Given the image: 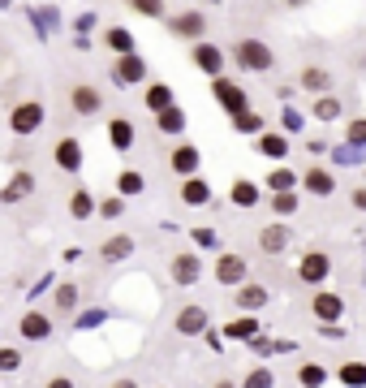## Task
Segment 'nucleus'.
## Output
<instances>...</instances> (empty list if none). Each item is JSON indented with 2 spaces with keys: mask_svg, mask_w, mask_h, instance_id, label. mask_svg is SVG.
Masks as SVG:
<instances>
[{
  "mask_svg": "<svg viewBox=\"0 0 366 388\" xmlns=\"http://www.w3.org/2000/svg\"><path fill=\"white\" fill-rule=\"evenodd\" d=\"M69 108L78 112V117H100V108H104V95H100V87L78 83V87L69 91Z\"/></svg>",
  "mask_w": 366,
  "mask_h": 388,
  "instance_id": "nucleus-15",
  "label": "nucleus"
},
{
  "mask_svg": "<svg viewBox=\"0 0 366 388\" xmlns=\"http://www.w3.org/2000/svg\"><path fill=\"white\" fill-rule=\"evenodd\" d=\"M100 216H104V220H121V216H125V199H121V194H108V199H100Z\"/></svg>",
  "mask_w": 366,
  "mask_h": 388,
  "instance_id": "nucleus-43",
  "label": "nucleus"
},
{
  "mask_svg": "<svg viewBox=\"0 0 366 388\" xmlns=\"http://www.w3.org/2000/svg\"><path fill=\"white\" fill-rule=\"evenodd\" d=\"M336 380L345 384V388H366V363H341L336 367Z\"/></svg>",
  "mask_w": 366,
  "mask_h": 388,
  "instance_id": "nucleus-36",
  "label": "nucleus"
},
{
  "mask_svg": "<svg viewBox=\"0 0 366 388\" xmlns=\"http://www.w3.org/2000/svg\"><path fill=\"white\" fill-rule=\"evenodd\" d=\"M181 336H207L211 332V311L207 306H198V302H190V306H181L177 311V323H172Z\"/></svg>",
  "mask_w": 366,
  "mask_h": 388,
  "instance_id": "nucleus-10",
  "label": "nucleus"
},
{
  "mask_svg": "<svg viewBox=\"0 0 366 388\" xmlns=\"http://www.w3.org/2000/svg\"><path fill=\"white\" fill-rule=\"evenodd\" d=\"M18 367H22V354L13 349V345H5V349H0V371H5V376H13Z\"/></svg>",
  "mask_w": 366,
  "mask_h": 388,
  "instance_id": "nucleus-45",
  "label": "nucleus"
},
{
  "mask_svg": "<svg viewBox=\"0 0 366 388\" xmlns=\"http://www.w3.org/2000/svg\"><path fill=\"white\" fill-rule=\"evenodd\" d=\"M190 241H194V250H216V255H225V250H220V233L211 229V224H194V229H190Z\"/></svg>",
  "mask_w": 366,
  "mask_h": 388,
  "instance_id": "nucleus-35",
  "label": "nucleus"
},
{
  "mask_svg": "<svg viewBox=\"0 0 366 388\" xmlns=\"http://www.w3.org/2000/svg\"><path fill=\"white\" fill-rule=\"evenodd\" d=\"M134 250H138V237L134 233H113V237L100 241V259H104V263H125Z\"/></svg>",
  "mask_w": 366,
  "mask_h": 388,
  "instance_id": "nucleus-17",
  "label": "nucleus"
},
{
  "mask_svg": "<svg viewBox=\"0 0 366 388\" xmlns=\"http://www.w3.org/2000/svg\"><path fill=\"white\" fill-rule=\"evenodd\" d=\"M229 203L242 207V212H246V207H259V186L246 182V177H237V182L229 186Z\"/></svg>",
  "mask_w": 366,
  "mask_h": 388,
  "instance_id": "nucleus-27",
  "label": "nucleus"
},
{
  "mask_svg": "<svg viewBox=\"0 0 366 388\" xmlns=\"http://www.w3.org/2000/svg\"><path fill=\"white\" fill-rule=\"evenodd\" d=\"M211 95H216V104L225 108L233 121H237V117H246V112H254V108H250L246 87H242V83H233V78H220V83H211Z\"/></svg>",
  "mask_w": 366,
  "mask_h": 388,
  "instance_id": "nucleus-6",
  "label": "nucleus"
},
{
  "mask_svg": "<svg viewBox=\"0 0 366 388\" xmlns=\"http://www.w3.org/2000/svg\"><path fill=\"white\" fill-rule=\"evenodd\" d=\"M142 190H147V177H142L138 169H121L117 173V194L121 199H138Z\"/></svg>",
  "mask_w": 366,
  "mask_h": 388,
  "instance_id": "nucleus-29",
  "label": "nucleus"
},
{
  "mask_svg": "<svg viewBox=\"0 0 366 388\" xmlns=\"http://www.w3.org/2000/svg\"><path fill=\"white\" fill-rule=\"evenodd\" d=\"M242 388H276V371L267 367V363H259V367H250L246 376H242Z\"/></svg>",
  "mask_w": 366,
  "mask_h": 388,
  "instance_id": "nucleus-38",
  "label": "nucleus"
},
{
  "mask_svg": "<svg viewBox=\"0 0 366 388\" xmlns=\"http://www.w3.org/2000/svg\"><path fill=\"white\" fill-rule=\"evenodd\" d=\"M142 104H147L155 117H164L168 108H177V95H172V87L168 83H151L147 87V95H142Z\"/></svg>",
  "mask_w": 366,
  "mask_h": 388,
  "instance_id": "nucleus-24",
  "label": "nucleus"
},
{
  "mask_svg": "<svg viewBox=\"0 0 366 388\" xmlns=\"http://www.w3.org/2000/svg\"><path fill=\"white\" fill-rule=\"evenodd\" d=\"M203 272H207V263H203V255H198V250H181V255H172V263H168L172 285H181V289L198 285V281H203Z\"/></svg>",
  "mask_w": 366,
  "mask_h": 388,
  "instance_id": "nucleus-7",
  "label": "nucleus"
},
{
  "mask_svg": "<svg viewBox=\"0 0 366 388\" xmlns=\"http://www.w3.org/2000/svg\"><path fill=\"white\" fill-rule=\"evenodd\" d=\"M168 35L172 39H185L190 47L194 43H207V13L203 9H181L168 18Z\"/></svg>",
  "mask_w": 366,
  "mask_h": 388,
  "instance_id": "nucleus-4",
  "label": "nucleus"
},
{
  "mask_svg": "<svg viewBox=\"0 0 366 388\" xmlns=\"http://www.w3.org/2000/svg\"><path fill=\"white\" fill-rule=\"evenodd\" d=\"M250 349L254 354H259V358H272V354H289L293 349V341H280V336H254V341H250Z\"/></svg>",
  "mask_w": 366,
  "mask_h": 388,
  "instance_id": "nucleus-34",
  "label": "nucleus"
},
{
  "mask_svg": "<svg viewBox=\"0 0 366 388\" xmlns=\"http://www.w3.org/2000/svg\"><path fill=\"white\" fill-rule=\"evenodd\" d=\"M168 169L181 177V182H190V177H198V169H203V151L194 147V142H181V147H172V155H168Z\"/></svg>",
  "mask_w": 366,
  "mask_h": 388,
  "instance_id": "nucleus-11",
  "label": "nucleus"
},
{
  "mask_svg": "<svg viewBox=\"0 0 366 388\" xmlns=\"http://www.w3.org/2000/svg\"><path fill=\"white\" fill-rule=\"evenodd\" d=\"M52 160H56V169H65V173H82V164H87L82 142H78L73 134H65V138L52 147Z\"/></svg>",
  "mask_w": 366,
  "mask_h": 388,
  "instance_id": "nucleus-16",
  "label": "nucleus"
},
{
  "mask_svg": "<svg viewBox=\"0 0 366 388\" xmlns=\"http://www.w3.org/2000/svg\"><path fill=\"white\" fill-rule=\"evenodd\" d=\"M113 388H138V384H134V380H117Z\"/></svg>",
  "mask_w": 366,
  "mask_h": 388,
  "instance_id": "nucleus-50",
  "label": "nucleus"
},
{
  "mask_svg": "<svg viewBox=\"0 0 366 388\" xmlns=\"http://www.w3.org/2000/svg\"><path fill=\"white\" fill-rule=\"evenodd\" d=\"M47 121V108L43 100H18L9 108V134H18V138H30V134H39Z\"/></svg>",
  "mask_w": 366,
  "mask_h": 388,
  "instance_id": "nucleus-2",
  "label": "nucleus"
},
{
  "mask_svg": "<svg viewBox=\"0 0 366 388\" xmlns=\"http://www.w3.org/2000/svg\"><path fill=\"white\" fill-rule=\"evenodd\" d=\"M345 138H349V147H366V117L349 121V125H345Z\"/></svg>",
  "mask_w": 366,
  "mask_h": 388,
  "instance_id": "nucleus-44",
  "label": "nucleus"
},
{
  "mask_svg": "<svg viewBox=\"0 0 366 388\" xmlns=\"http://www.w3.org/2000/svg\"><path fill=\"white\" fill-rule=\"evenodd\" d=\"M134 138H138L134 121H125V117H113V121H108V142H113V151H130Z\"/></svg>",
  "mask_w": 366,
  "mask_h": 388,
  "instance_id": "nucleus-25",
  "label": "nucleus"
},
{
  "mask_svg": "<svg viewBox=\"0 0 366 388\" xmlns=\"http://www.w3.org/2000/svg\"><path fill=\"white\" fill-rule=\"evenodd\" d=\"M69 216H73V220H91V216H100V203H95V194H91V190H73V194H69Z\"/></svg>",
  "mask_w": 366,
  "mask_h": 388,
  "instance_id": "nucleus-28",
  "label": "nucleus"
},
{
  "mask_svg": "<svg viewBox=\"0 0 366 388\" xmlns=\"http://www.w3.org/2000/svg\"><path fill=\"white\" fill-rule=\"evenodd\" d=\"M30 22H39V26H43V35H52V30L60 26V9L39 5V9H30Z\"/></svg>",
  "mask_w": 366,
  "mask_h": 388,
  "instance_id": "nucleus-39",
  "label": "nucleus"
},
{
  "mask_svg": "<svg viewBox=\"0 0 366 388\" xmlns=\"http://www.w3.org/2000/svg\"><path fill=\"white\" fill-rule=\"evenodd\" d=\"M211 388H242V384H237V380H229V376H225V380H216Z\"/></svg>",
  "mask_w": 366,
  "mask_h": 388,
  "instance_id": "nucleus-49",
  "label": "nucleus"
},
{
  "mask_svg": "<svg viewBox=\"0 0 366 388\" xmlns=\"http://www.w3.org/2000/svg\"><path fill=\"white\" fill-rule=\"evenodd\" d=\"M293 246V233L289 229H284V220H272V224H263V229H259V250L263 255H284V250H289Z\"/></svg>",
  "mask_w": 366,
  "mask_h": 388,
  "instance_id": "nucleus-12",
  "label": "nucleus"
},
{
  "mask_svg": "<svg viewBox=\"0 0 366 388\" xmlns=\"http://www.w3.org/2000/svg\"><path fill=\"white\" fill-rule=\"evenodd\" d=\"M104 47L121 61V56H134L138 52V39H134L130 26H104Z\"/></svg>",
  "mask_w": 366,
  "mask_h": 388,
  "instance_id": "nucleus-18",
  "label": "nucleus"
},
{
  "mask_svg": "<svg viewBox=\"0 0 366 388\" xmlns=\"http://www.w3.org/2000/svg\"><path fill=\"white\" fill-rule=\"evenodd\" d=\"M113 78H117V87H138V83H147V56L134 52V56H121L113 65Z\"/></svg>",
  "mask_w": 366,
  "mask_h": 388,
  "instance_id": "nucleus-14",
  "label": "nucleus"
},
{
  "mask_svg": "<svg viewBox=\"0 0 366 388\" xmlns=\"http://www.w3.org/2000/svg\"><path fill=\"white\" fill-rule=\"evenodd\" d=\"M263 186H267V194H293V190H297V177H293L289 169H272Z\"/></svg>",
  "mask_w": 366,
  "mask_h": 388,
  "instance_id": "nucleus-37",
  "label": "nucleus"
},
{
  "mask_svg": "<svg viewBox=\"0 0 366 388\" xmlns=\"http://www.w3.org/2000/svg\"><path fill=\"white\" fill-rule=\"evenodd\" d=\"M267 207H272V216H280V220H289V216H297V207H301V199H297V190H293V194H267Z\"/></svg>",
  "mask_w": 366,
  "mask_h": 388,
  "instance_id": "nucleus-33",
  "label": "nucleus"
},
{
  "mask_svg": "<svg viewBox=\"0 0 366 388\" xmlns=\"http://www.w3.org/2000/svg\"><path fill=\"white\" fill-rule=\"evenodd\" d=\"M229 56L233 65H242L246 74H267L276 65V52H272V43H263V39H237L229 47Z\"/></svg>",
  "mask_w": 366,
  "mask_h": 388,
  "instance_id": "nucleus-1",
  "label": "nucleus"
},
{
  "mask_svg": "<svg viewBox=\"0 0 366 388\" xmlns=\"http://www.w3.org/2000/svg\"><path fill=\"white\" fill-rule=\"evenodd\" d=\"M341 112H345V100H336V95H323V100H310V117L314 121H336L341 117Z\"/></svg>",
  "mask_w": 366,
  "mask_h": 388,
  "instance_id": "nucleus-31",
  "label": "nucleus"
},
{
  "mask_svg": "<svg viewBox=\"0 0 366 388\" xmlns=\"http://www.w3.org/2000/svg\"><path fill=\"white\" fill-rule=\"evenodd\" d=\"M181 203L185 207H211L216 203L211 182H207V177H190V182H181Z\"/></svg>",
  "mask_w": 366,
  "mask_h": 388,
  "instance_id": "nucleus-23",
  "label": "nucleus"
},
{
  "mask_svg": "<svg viewBox=\"0 0 366 388\" xmlns=\"http://www.w3.org/2000/svg\"><path fill=\"white\" fill-rule=\"evenodd\" d=\"M225 61H229V52H225L220 43H211V39L190 47V65H194L198 74H207L211 83H220V78H225Z\"/></svg>",
  "mask_w": 366,
  "mask_h": 388,
  "instance_id": "nucleus-5",
  "label": "nucleus"
},
{
  "mask_svg": "<svg viewBox=\"0 0 366 388\" xmlns=\"http://www.w3.org/2000/svg\"><path fill=\"white\" fill-rule=\"evenodd\" d=\"M78 302H82L78 285H60V289H56V306H60L65 315H73V311H78Z\"/></svg>",
  "mask_w": 366,
  "mask_h": 388,
  "instance_id": "nucleus-41",
  "label": "nucleus"
},
{
  "mask_svg": "<svg viewBox=\"0 0 366 388\" xmlns=\"http://www.w3.org/2000/svg\"><path fill=\"white\" fill-rule=\"evenodd\" d=\"M259 155H267V160H276V164H280V160L289 155V138H284V134H272V129H267V134L259 138Z\"/></svg>",
  "mask_w": 366,
  "mask_h": 388,
  "instance_id": "nucleus-32",
  "label": "nucleus"
},
{
  "mask_svg": "<svg viewBox=\"0 0 366 388\" xmlns=\"http://www.w3.org/2000/svg\"><path fill=\"white\" fill-rule=\"evenodd\" d=\"M328 380H332V376H328V367H323V363H314V358H306V363L297 367V384H301V388H323Z\"/></svg>",
  "mask_w": 366,
  "mask_h": 388,
  "instance_id": "nucleus-30",
  "label": "nucleus"
},
{
  "mask_svg": "<svg viewBox=\"0 0 366 388\" xmlns=\"http://www.w3.org/2000/svg\"><path fill=\"white\" fill-rule=\"evenodd\" d=\"M43 388H73V380H69V376H52V380H47Z\"/></svg>",
  "mask_w": 366,
  "mask_h": 388,
  "instance_id": "nucleus-48",
  "label": "nucleus"
},
{
  "mask_svg": "<svg viewBox=\"0 0 366 388\" xmlns=\"http://www.w3.org/2000/svg\"><path fill=\"white\" fill-rule=\"evenodd\" d=\"M30 194H35V173L30 169H13V177L5 186H0V203H22V199H30Z\"/></svg>",
  "mask_w": 366,
  "mask_h": 388,
  "instance_id": "nucleus-13",
  "label": "nucleus"
},
{
  "mask_svg": "<svg viewBox=\"0 0 366 388\" xmlns=\"http://www.w3.org/2000/svg\"><path fill=\"white\" fill-rule=\"evenodd\" d=\"M211 277H216V285H225V289H233V294H237L242 285H250V263H246V255H237V250L216 255Z\"/></svg>",
  "mask_w": 366,
  "mask_h": 388,
  "instance_id": "nucleus-3",
  "label": "nucleus"
},
{
  "mask_svg": "<svg viewBox=\"0 0 366 388\" xmlns=\"http://www.w3.org/2000/svg\"><path fill=\"white\" fill-rule=\"evenodd\" d=\"M225 336H229V341H254V336H259V319H254V315H237V319H229L225 323Z\"/></svg>",
  "mask_w": 366,
  "mask_h": 388,
  "instance_id": "nucleus-26",
  "label": "nucleus"
},
{
  "mask_svg": "<svg viewBox=\"0 0 366 388\" xmlns=\"http://www.w3.org/2000/svg\"><path fill=\"white\" fill-rule=\"evenodd\" d=\"M349 199H354V212H366V186H358Z\"/></svg>",
  "mask_w": 366,
  "mask_h": 388,
  "instance_id": "nucleus-47",
  "label": "nucleus"
},
{
  "mask_svg": "<svg viewBox=\"0 0 366 388\" xmlns=\"http://www.w3.org/2000/svg\"><path fill=\"white\" fill-rule=\"evenodd\" d=\"M18 336H22V341H47V336H52V319L30 306V311L18 319Z\"/></svg>",
  "mask_w": 366,
  "mask_h": 388,
  "instance_id": "nucleus-20",
  "label": "nucleus"
},
{
  "mask_svg": "<svg viewBox=\"0 0 366 388\" xmlns=\"http://www.w3.org/2000/svg\"><path fill=\"white\" fill-rule=\"evenodd\" d=\"M233 129H237V134H267V129H263V117H259V112H246V117H237L233 121Z\"/></svg>",
  "mask_w": 366,
  "mask_h": 388,
  "instance_id": "nucleus-42",
  "label": "nucleus"
},
{
  "mask_svg": "<svg viewBox=\"0 0 366 388\" xmlns=\"http://www.w3.org/2000/svg\"><path fill=\"white\" fill-rule=\"evenodd\" d=\"M134 13H138V18H172L164 5H151V0H147V5H134Z\"/></svg>",
  "mask_w": 366,
  "mask_h": 388,
  "instance_id": "nucleus-46",
  "label": "nucleus"
},
{
  "mask_svg": "<svg viewBox=\"0 0 366 388\" xmlns=\"http://www.w3.org/2000/svg\"><path fill=\"white\" fill-rule=\"evenodd\" d=\"M267 302H272V294H267L263 285H254V281H250V285H242V289L233 294V306H237L242 315H259Z\"/></svg>",
  "mask_w": 366,
  "mask_h": 388,
  "instance_id": "nucleus-19",
  "label": "nucleus"
},
{
  "mask_svg": "<svg viewBox=\"0 0 366 388\" xmlns=\"http://www.w3.org/2000/svg\"><path fill=\"white\" fill-rule=\"evenodd\" d=\"M301 190L314 194V199H328V194H336V177H332V169H306L301 173Z\"/></svg>",
  "mask_w": 366,
  "mask_h": 388,
  "instance_id": "nucleus-22",
  "label": "nucleus"
},
{
  "mask_svg": "<svg viewBox=\"0 0 366 388\" xmlns=\"http://www.w3.org/2000/svg\"><path fill=\"white\" fill-rule=\"evenodd\" d=\"M332 277V255L328 250H306L297 259V281L301 285H323Z\"/></svg>",
  "mask_w": 366,
  "mask_h": 388,
  "instance_id": "nucleus-9",
  "label": "nucleus"
},
{
  "mask_svg": "<svg viewBox=\"0 0 366 388\" xmlns=\"http://www.w3.org/2000/svg\"><path fill=\"white\" fill-rule=\"evenodd\" d=\"M297 83H301V91H310L314 100H323V95H332V69H323V65H306Z\"/></svg>",
  "mask_w": 366,
  "mask_h": 388,
  "instance_id": "nucleus-21",
  "label": "nucleus"
},
{
  "mask_svg": "<svg viewBox=\"0 0 366 388\" xmlns=\"http://www.w3.org/2000/svg\"><path fill=\"white\" fill-rule=\"evenodd\" d=\"M155 125H160V134H181V129H185V112L181 108H168L164 117H155Z\"/></svg>",
  "mask_w": 366,
  "mask_h": 388,
  "instance_id": "nucleus-40",
  "label": "nucleus"
},
{
  "mask_svg": "<svg viewBox=\"0 0 366 388\" xmlns=\"http://www.w3.org/2000/svg\"><path fill=\"white\" fill-rule=\"evenodd\" d=\"M310 315L319 319V328H336V323H345V298L332 294V289H319L310 298Z\"/></svg>",
  "mask_w": 366,
  "mask_h": 388,
  "instance_id": "nucleus-8",
  "label": "nucleus"
}]
</instances>
